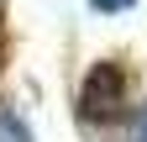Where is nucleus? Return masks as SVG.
Instances as JSON below:
<instances>
[{
  "label": "nucleus",
  "instance_id": "1",
  "mask_svg": "<svg viewBox=\"0 0 147 142\" xmlns=\"http://www.w3.org/2000/svg\"><path fill=\"white\" fill-rule=\"evenodd\" d=\"M121 90H126V74L116 63H100V68H89V79H84V95H79V116L84 121H110L121 111Z\"/></svg>",
  "mask_w": 147,
  "mask_h": 142
},
{
  "label": "nucleus",
  "instance_id": "2",
  "mask_svg": "<svg viewBox=\"0 0 147 142\" xmlns=\"http://www.w3.org/2000/svg\"><path fill=\"white\" fill-rule=\"evenodd\" d=\"M0 142H32V132H26V121L16 116V111H0Z\"/></svg>",
  "mask_w": 147,
  "mask_h": 142
},
{
  "label": "nucleus",
  "instance_id": "3",
  "mask_svg": "<svg viewBox=\"0 0 147 142\" xmlns=\"http://www.w3.org/2000/svg\"><path fill=\"white\" fill-rule=\"evenodd\" d=\"M89 5H95V11H126L131 0H89Z\"/></svg>",
  "mask_w": 147,
  "mask_h": 142
},
{
  "label": "nucleus",
  "instance_id": "4",
  "mask_svg": "<svg viewBox=\"0 0 147 142\" xmlns=\"http://www.w3.org/2000/svg\"><path fill=\"white\" fill-rule=\"evenodd\" d=\"M131 142H147V105H142V116H137V132H131Z\"/></svg>",
  "mask_w": 147,
  "mask_h": 142
}]
</instances>
